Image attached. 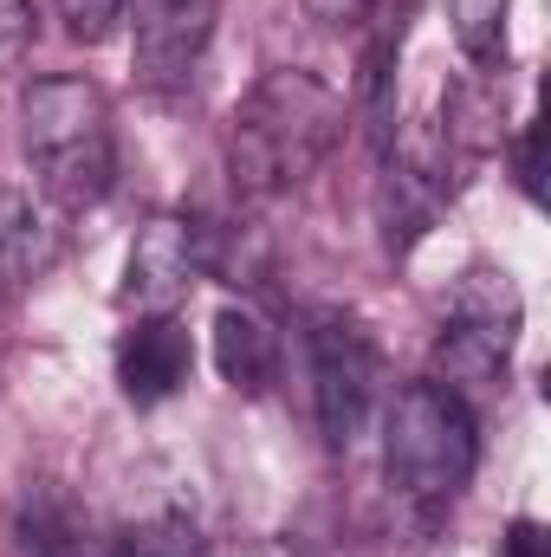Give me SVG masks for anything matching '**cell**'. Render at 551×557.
Here are the masks:
<instances>
[{
  "mask_svg": "<svg viewBox=\"0 0 551 557\" xmlns=\"http://www.w3.org/2000/svg\"><path fill=\"white\" fill-rule=\"evenodd\" d=\"M305 357H311V409L331 447H351L357 428L370 416L377 396V350L370 337L344 318V311H318L305 331Z\"/></svg>",
  "mask_w": 551,
  "mask_h": 557,
  "instance_id": "obj_4",
  "label": "cell"
},
{
  "mask_svg": "<svg viewBox=\"0 0 551 557\" xmlns=\"http://www.w3.org/2000/svg\"><path fill=\"white\" fill-rule=\"evenodd\" d=\"M474 460H480V434H474V409L461 396H448L441 383L396 389L390 421H383V467L403 499H415V506L461 499V486L474 480Z\"/></svg>",
  "mask_w": 551,
  "mask_h": 557,
  "instance_id": "obj_3",
  "label": "cell"
},
{
  "mask_svg": "<svg viewBox=\"0 0 551 557\" xmlns=\"http://www.w3.org/2000/svg\"><path fill=\"white\" fill-rule=\"evenodd\" d=\"M59 247H65L59 208L46 195L0 188V285H26V278L52 273Z\"/></svg>",
  "mask_w": 551,
  "mask_h": 557,
  "instance_id": "obj_8",
  "label": "cell"
},
{
  "mask_svg": "<svg viewBox=\"0 0 551 557\" xmlns=\"http://www.w3.org/2000/svg\"><path fill=\"white\" fill-rule=\"evenodd\" d=\"M441 137L461 156H487L506 137V98H500V72H467L461 85H448L441 98Z\"/></svg>",
  "mask_w": 551,
  "mask_h": 557,
  "instance_id": "obj_10",
  "label": "cell"
},
{
  "mask_svg": "<svg viewBox=\"0 0 551 557\" xmlns=\"http://www.w3.org/2000/svg\"><path fill=\"white\" fill-rule=\"evenodd\" d=\"M20 143L52 208L78 214L111 195L118 143H111V104L91 78H39L20 104Z\"/></svg>",
  "mask_w": 551,
  "mask_h": 557,
  "instance_id": "obj_2",
  "label": "cell"
},
{
  "mask_svg": "<svg viewBox=\"0 0 551 557\" xmlns=\"http://www.w3.org/2000/svg\"><path fill=\"white\" fill-rule=\"evenodd\" d=\"M195 278H201V234H195V221L188 214L143 221L137 240H131V267H124V298L137 311H175Z\"/></svg>",
  "mask_w": 551,
  "mask_h": 557,
  "instance_id": "obj_5",
  "label": "cell"
},
{
  "mask_svg": "<svg viewBox=\"0 0 551 557\" xmlns=\"http://www.w3.org/2000/svg\"><path fill=\"white\" fill-rule=\"evenodd\" d=\"M59 20L78 46H105L131 20V0H59Z\"/></svg>",
  "mask_w": 551,
  "mask_h": 557,
  "instance_id": "obj_14",
  "label": "cell"
},
{
  "mask_svg": "<svg viewBox=\"0 0 551 557\" xmlns=\"http://www.w3.org/2000/svg\"><path fill=\"white\" fill-rule=\"evenodd\" d=\"M195 234H201V273L228 278V285L267 278V240L254 221H221V227H195Z\"/></svg>",
  "mask_w": 551,
  "mask_h": 557,
  "instance_id": "obj_11",
  "label": "cell"
},
{
  "mask_svg": "<svg viewBox=\"0 0 551 557\" xmlns=\"http://www.w3.org/2000/svg\"><path fill=\"white\" fill-rule=\"evenodd\" d=\"M305 13H311L318 26H357V20L370 13V0H305Z\"/></svg>",
  "mask_w": 551,
  "mask_h": 557,
  "instance_id": "obj_16",
  "label": "cell"
},
{
  "mask_svg": "<svg viewBox=\"0 0 551 557\" xmlns=\"http://www.w3.org/2000/svg\"><path fill=\"white\" fill-rule=\"evenodd\" d=\"M448 20H454V39H461L467 65L493 72L500 52H506V0H448Z\"/></svg>",
  "mask_w": 551,
  "mask_h": 557,
  "instance_id": "obj_12",
  "label": "cell"
},
{
  "mask_svg": "<svg viewBox=\"0 0 551 557\" xmlns=\"http://www.w3.org/2000/svg\"><path fill=\"white\" fill-rule=\"evenodd\" d=\"M215 363H221L228 389H241V396H267V389L279 383L273 324L254 318V311H241V305H228V311L215 318Z\"/></svg>",
  "mask_w": 551,
  "mask_h": 557,
  "instance_id": "obj_9",
  "label": "cell"
},
{
  "mask_svg": "<svg viewBox=\"0 0 551 557\" xmlns=\"http://www.w3.org/2000/svg\"><path fill=\"white\" fill-rule=\"evenodd\" d=\"M7 557H111V545L85 532L65 493H52L46 480H26V493L7 512Z\"/></svg>",
  "mask_w": 551,
  "mask_h": 557,
  "instance_id": "obj_7",
  "label": "cell"
},
{
  "mask_svg": "<svg viewBox=\"0 0 551 557\" xmlns=\"http://www.w3.org/2000/svg\"><path fill=\"white\" fill-rule=\"evenodd\" d=\"M111 557H201V539L182 512H156V519H137L111 539Z\"/></svg>",
  "mask_w": 551,
  "mask_h": 557,
  "instance_id": "obj_13",
  "label": "cell"
},
{
  "mask_svg": "<svg viewBox=\"0 0 551 557\" xmlns=\"http://www.w3.org/2000/svg\"><path fill=\"white\" fill-rule=\"evenodd\" d=\"M506 557H551V545H546V532L532 525V519H519L513 532H506Z\"/></svg>",
  "mask_w": 551,
  "mask_h": 557,
  "instance_id": "obj_18",
  "label": "cell"
},
{
  "mask_svg": "<svg viewBox=\"0 0 551 557\" xmlns=\"http://www.w3.org/2000/svg\"><path fill=\"white\" fill-rule=\"evenodd\" d=\"M513 169H519V188H526V195L539 201V143H532V131L513 143Z\"/></svg>",
  "mask_w": 551,
  "mask_h": 557,
  "instance_id": "obj_17",
  "label": "cell"
},
{
  "mask_svg": "<svg viewBox=\"0 0 551 557\" xmlns=\"http://www.w3.org/2000/svg\"><path fill=\"white\" fill-rule=\"evenodd\" d=\"M338 137H344V98L325 78L279 65L241 98L228 124L234 188L254 201H273L285 188H298L305 175H318V162L338 149Z\"/></svg>",
  "mask_w": 551,
  "mask_h": 557,
  "instance_id": "obj_1",
  "label": "cell"
},
{
  "mask_svg": "<svg viewBox=\"0 0 551 557\" xmlns=\"http://www.w3.org/2000/svg\"><path fill=\"white\" fill-rule=\"evenodd\" d=\"M26 46H33L26 7H20V0H0V72H13V65L26 59Z\"/></svg>",
  "mask_w": 551,
  "mask_h": 557,
  "instance_id": "obj_15",
  "label": "cell"
},
{
  "mask_svg": "<svg viewBox=\"0 0 551 557\" xmlns=\"http://www.w3.org/2000/svg\"><path fill=\"white\" fill-rule=\"evenodd\" d=\"M188 370H195V344L175 324V311H143L124 331V344H118V383H124V396L137 409L169 403L188 383Z\"/></svg>",
  "mask_w": 551,
  "mask_h": 557,
  "instance_id": "obj_6",
  "label": "cell"
}]
</instances>
